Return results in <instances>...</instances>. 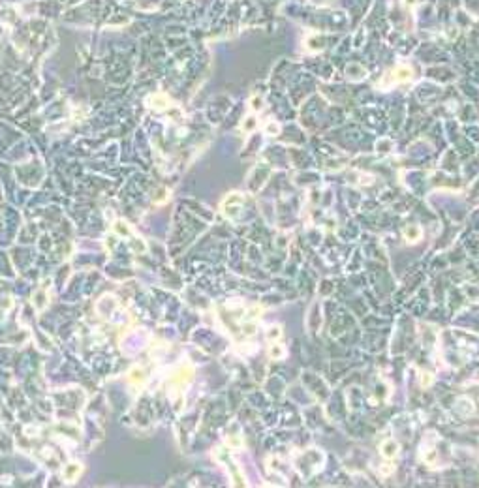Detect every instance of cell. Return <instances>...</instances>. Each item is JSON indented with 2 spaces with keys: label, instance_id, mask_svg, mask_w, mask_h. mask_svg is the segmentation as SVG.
Returning a JSON list of instances; mask_svg holds the SVG:
<instances>
[{
  "label": "cell",
  "instance_id": "6da1fadb",
  "mask_svg": "<svg viewBox=\"0 0 479 488\" xmlns=\"http://www.w3.org/2000/svg\"><path fill=\"white\" fill-rule=\"evenodd\" d=\"M81 472H83V466L79 464V462H70V464H66L64 466V479L66 481H77L79 479V475H81Z\"/></svg>",
  "mask_w": 479,
  "mask_h": 488
},
{
  "label": "cell",
  "instance_id": "7a4b0ae2",
  "mask_svg": "<svg viewBox=\"0 0 479 488\" xmlns=\"http://www.w3.org/2000/svg\"><path fill=\"white\" fill-rule=\"evenodd\" d=\"M147 103H149V107H153V109H158V111H164V109H168L169 105V100H168V96L166 94H153L149 100H147Z\"/></svg>",
  "mask_w": 479,
  "mask_h": 488
},
{
  "label": "cell",
  "instance_id": "3957f363",
  "mask_svg": "<svg viewBox=\"0 0 479 488\" xmlns=\"http://www.w3.org/2000/svg\"><path fill=\"white\" fill-rule=\"evenodd\" d=\"M115 231L119 235H122V237H130V228H128L126 222H117L115 224Z\"/></svg>",
  "mask_w": 479,
  "mask_h": 488
},
{
  "label": "cell",
  "instance_id": "277c9868",
  "mask_svg": "<svg viewBox=\"0 0 479 488\" xmlns=\"http://www.w3.org/2000/svg\"><path fill=\"white\" fill-rule=\"evenodd\" d=\"M130 379H132V381H136V383H141V381H143V374H141L139 368L132 370V374H130Z\"/></svg>",
  "mask_w": 479,
  "mask_h": 488
}]
</instances>
